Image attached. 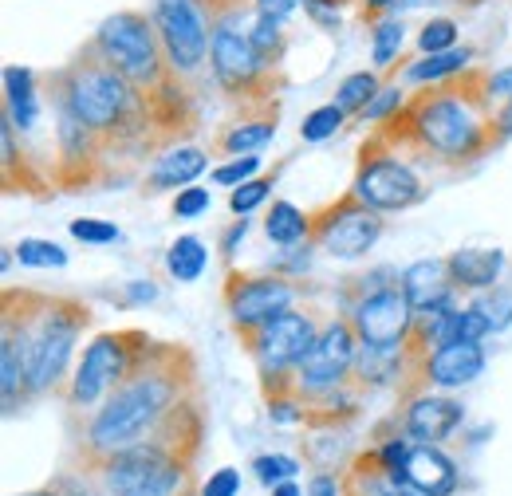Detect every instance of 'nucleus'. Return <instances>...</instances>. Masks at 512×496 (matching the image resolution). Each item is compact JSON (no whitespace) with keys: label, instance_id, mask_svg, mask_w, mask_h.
I'll return each mask as SVG.
<instances>
[{"label":"nucleus","instance_id":"2eb2a0df","mask_svg":"<svg viewBox=\"0 0 512 496\" xmlns=\"http://www.w3.org/2000/svg\"><path fill=\"white\" fill-rule=\"evenodd\" d=\"M288 304H292V288L284 280H272V276L268 280H245L229 296V315H233L237 327H260L272 315L288 311Z\"/></svg>","mask_w":512,"mask_h":496},{"label":"nucleus","instance_id":"a211bd4d","mask_svg":"<svg viewBox=\"0 0 512 496\" xmlns=\"http://www.w3.org/2000/svg\"><path fill=\"white\" fill-rule=\"evenodd\" d=\"M390 477H402V481H410V485H418V489H426V493L434 496H446L453 489V481H457L453 461H449L438 445H414L406 453L402 469L390 473Z\"/></svg>","mask_w":512,"mask_h":496},{"label":"nucleus","instance_id":"6ab92c4d","mask_svg":"<svg viewBox=\"0 0 512 496\" xmlns=\"http://www.w3.org/2000/svg\"><path fill=\"white\" fill-rule=\"evenodd\" d=\"M457 422H461V406L449 402V398H434V394L410 402V410H406V430L418 441H426V445L449 437L457 430Z\"/></svg>","mask_w":512,"mask_h":496},{"label":"nucleus","instance_id":"9b49d317","mask_svg":"<svg viewBox=\"0 0 512 496\" xmlns=\"http://www.w3.org/2000/svg\"><path fill=\"white\" fill-rule=\"evenodd\" d=\"M414 323V304L402 288H383L355 308V331L371 347H398Z\"/></svg>","mask_w":512,"mask_h":496},{"label":"nucleus","instance_id":"f03ea898","mask_svg":"<svg viewBox=\"0 0 512 496\" xmlns=\"http://www.w3.org/2000/svg\"><path fill=\"white\" fill-rule=\"evenodd\" d=\"M95 52L111 63L130 83H154L162 75V40L150 16L142 12H115L99 24Z\"/></svg>","mask_w":512,"mask_h":496},{"label":"nucleus","instance_id":"5701e85b","mask_svg":"<svg viewBox=\"0 0 512 496\" xmlns=\"http://www.w3.org/2000/svg\"><path fill=\"white\" fill-rule=\"evenodd\" d=\"M205 245L197 241V237H178L170 252H166V268H170V276L174 280H182V284H193L201 272H205Z\"/></svg>","mask_w":512,"mask_h":496},{"label":"nucleus","instance_id":"603ef678","mask_svg":"<svg viewBox=\"0 0 512 496\" xmlns=\"http://www.w3.org/2000/svg\"><path fill=\"white\" fill-rule=\"evenodd\" d=\"M24 496H52V493H24Z\"/></svg>","mask_w":512,"mask_h":496},{"label":"nucleus","instance_id":"dca6fc26","mask_svg":"<svg viewBox=\"0 0 512 496\" xmlns=\"http://www.w3.org/2000/svg\"><path fill=\"white\" fill-rule=\"evenodd\" d=\"M402 292L406 300L414 304V311H446L449 308V292H453V272H449V260H418L402 272Z\"/></svg>","mask_w":512,"mask_h":496},{"label":"nucleus","instance_id":"79ce46f5","mask_svg":"<svg viewBox=\"0 0 512 496\" xmlns=\"http://www.w3.org/2000/svg\"><path fill=\"white\" fill-rule=\"evenodd\" d=\"M394 103H398V87H386V91H379V95L371 99V107H367L363 115H367V119H379V115H386Z\"/></svg>","mask_w":512,"mask_h":496},{"label":"nucleus","instance_id":"0eeeda50","mask_svg":"<svg viewBox=\"0 0 512 496\" xmlns=\"http://www.w3.org/2000/svg\"><path fill=\"white\" fill-rule=\"evenodd\" d=\"M209 63L213 75L225 91H245L253 87L264 71V56L256 52L253 36L241 28L237 16H221L213 20V44H209Z\"/></svg>","mask_w":512,"mask_h":496},{"label":"nucleus","instance_id":"473e14b6","mask_svg":"<svg viewBox=\"0 0 512 496\" xmlns=\"http://www.w3.org/2000/svg\"><path fill=\"white\" fill-rule=\"evenodd\" d=\"M398 48H402V24H398V20H383V24L375 28V48H371V56H375L379 67H386V63L398 56Z\"/></svg>","mask_w":512,"mask_h":496},{"label":"nucleus","instance_id":"4c0bfd02","mask_svg":"<svg viewBox=\"0 0 512 496\" xmlns=\"http://www.w3.org/2000/svg\"><path fill=\"white\" fill-rule=\"evenodd\" d=\"M205 209H209V189L190 186V189H182V193H178V201H174V213H178V217H186V221H190V217H201Z\"/></svg>","mask_w":512,"mask_h":496},{"label":"nucleus","instance_id":"f704fd0d","mask_svg":"<svg viewBox=\"0 0 512 496\" xmlns=\"http://www.w3.org/2000/svg\"><path fill=\"white\" fill-rule=\"evenodd\" d=\"M253 44H256V52L268 60L272 52H280V44H284V32H280V20H268V16H256V24H253Z\"/></svg>","mask_w":512,"mask_h":496},{"label":"nucleus","instance_id":"49530a36","mask_svg":"<svg viewBox=\"0 0 512 496\" xmlns=\"http://www.w3.org/2000/svg\"><path fill=\"white\" fill-rule=\"evenodd\" d=\"M312 496H335V481L331 477H316L312 481Z\"/></svg>","mask_w":512,"mask_h":496},{"label":"nucleus","instance_id":"c03bdc74","mask_svg":"<svg viewBox=\"0 0 512 496\" xmlns=\"http://www.w3.org/2000/svg\"><path fill=\"white\" fill-rule=\"evenodd\" d=\"M154 296H158V288H154L150 280H134V284L127 288V300H130V304H150Z\"/></svg>","mask_w":512,"mask_h":496},{"label":"nucleus","instance_id":"a19ab883","mask_svg":"<svg viewBox=\"0 0 512 496\" xmlns=\"http://www.w3.org/2000/svg\"><path fill=\"white\" fill-rule=\"evenodd\" d=\"M489 95H497V99H512V67H501V71H493L489 75Z\"/></svg>","mask_w":512,"mask_h":496},{"label":"nucleus","instance_id":"e433bc0d","mask_svg":"<svg viewBox=\"0 0 512 496\" xmlns=\"http://www.w3.org/2000/svg\"><path fill=\"white\" fill-rule=\"evenodd\" d=\"M256 170H260V158L245 154V158H237V162L221 166V170H217L213 178H217V186H245V182H253Z\"/></svg>","mask_w":512,"mask_h":496},{"label":"nucleus","instance_id":"7ed1b4c3","mask_svg":"<svg viewBox=\"0 0 512 496\" xmlns=\"http://www.w3.org/2000/svg\"><path fill=\"white\" fill-rule=\"evenodd\" d=\"M67 103L91 130H111L130 111V79L103 56L91 63L79 60L67 75Z\"/></svg>","mask_w":512,"mask_h":496},{"label":"nucleus","instance_id":"37998d69","mask_svg":"<svg viewBox=\"0 0 512 496\" xmlns=\"http://www.w3.org/2000/svg\"><path fill=\"white\" fill-rule=\"evenodd\" d=\"M379 496H434V493H426V489H418V485H410L402 477H390V485H383Z\"/></svg>","mask_w":512,"mask_h":496},{"label":"nucleus","instance_id":"de8ad7c7","mask_svg":"<svg viewBox=\"0 0 512 496\" xmlns=\"http://www.w3.org/2000/svg\"><path fill=\"white\" fill-rule=\"evenodd\" d=\"M272 496H300V489H296L292 481H280V485H276V493H272Z\"/></svg>","mask_w":512,"mask_h":496},{"label":"nucleus","instance_id":"c85d7f7f","mask_svg":"<svg viewBox=\"0 0 512 496\" xmlns=\"http://www.w3.org/2000/svg\"><path fill=\"white\" fill-rule=\"evenodd\" d=\"M272 134H276V126L272 123L233 126V130L225 134V150H233V154H249V150H260L264 142H272Z\"/></svg>","mask_w":512,"mask_h":496},{"label":"nucleus","instance_id":"cd10ccee","mask_svg":"<svg viewBox=\"0 0 512 496\" xmlns=\"http://www.w3.org/2000/svg\"><path fill=\"white\" fill-rule=\"evenodd\" d=\"M16 260L28 264V268H64L67 252L60 245H52V241H20Z\"/></svg>","mask_w":512,"mask_h":496},{"label":"nucleus","instance_id":"ddd939ff","mask_svg":"<svg viewBox=\"0 0 512 496\" xmlns=\"http://www.w3.org/2000/svg\"><path fill=\"white\" fill-rule=\"evenodd\" d=\"M355 351H359V347H355L351 327H347V323H331L320 339L312 343V351L300 359V382H304L308 390H327V386H335L343 374L351 371Z\"/></svg>","mask_w":512,"mask_h":496},{"label":"nucleus","instance_id":"aec40b11","mask_svg":"<svg viewBox=\"0 0 512 496\" xmlns=\"http://www.w3.org/2000/svg\"><path fill=\"white\" fill-rule=\"evenodd\" d=\"M501 268H505V252H497V248H461L449 256L453 284H461V288H493Z\"/></svg>","mask_w":512,"mask_h":496},{"label":"nucleus","instance_id":"b1692460","mask_svg":"<svg viewBox=\"0 0 512 496\" xmlns=\"http://www.w3.org/2000/svg\"><path fill=\"white\" fill-rule=\"evenodd\" d=\"M264 233H268V241H276V245H296V241L308 233V217H304L292 201H276L272 213H268V221H264Z\"/></svg>","mask_w":512,"mask_h":496},{"label":"nucleus","instance_id":"c9c22d12","mask_svg":"<svg viewBox=\"0 0 512 496\" xmlns=\"http://www.w3.org/2000/svg\"><path fill=\"white\" fill-rule=\"evenodd\" d=\"M268 189H272V182H264V178H253V182H245V186L233 189V197H229V205H233V213H253L256 205L268 197Z\"/></svg>","mask_w":512,"mask_h":496},{"label":"nucleus","instance_id":"39448f33","mask_svg":"<svg viewBox=\"0 0 512 496\" xmlns=\"http://www.w3.org/2000/svg\"><path fill=\"white\" fill-rule=\"evenodd\" d=\"M154 28L162 40V52L174 71H193L201 67L209 44H213V24L197 8V0H158L154 4Z\"/></svg>","mask_w":512,"mask_h":496},{"label":"nucleus","instance_id":"20e7f679","mask_svg":"<svg viewBox=\"0 0 512 496\" xmlns=\"http://www.w3.org/2000/svg\"><path fill=\"white\" fill-rule=\"evenodd\" d=\"M111 496H174L182 489V465L158 445H134L107 461Z\"/></svg>","mask_w":512,"mask_h":496},{"label":"nucleus","instance_id":"6e6552de","mask_svg":"<svg viewBox=\"0 0 512 496\" xmlns=\"http://www.w3.org/2000/svg\"><path fill=\"white\" fill-rule=\"evenodd\" d=\"M418 134L426 146H434L438 154H449V158H465L481 142V126L465 107V99H449V95L418 111Z\"/></svg>","mask_w":512,"mask_h":496},{"label":"nucleus","instance_id":"1a4fd4ad","mask_svg":"<svg viewBox=\"0 0 512 496\" xmlns=\"http://www.w3.org/2000/svg\"><path fill=\"white\" fill-rule=\"evenodd\" d=\"M316 343V327L308 315L300 311H280L268 323H260L256 331V359L264 371H284V367H300V359L312 351Z\"/></svg>","mask_w":512,"mask_h":496},{"label":"nucleus","instance_id":"4be33fe9","mask_svg":"<svg viewBox=\"0 0 512 496\" xmlns=\"http://www.w3.org/2000/svg\"><path fill=\"white\" fill-rule=\"evenodd\" d=\"M201 170H205V154H201V150H193V146H182V150L166 154V158L154 166V178H150V182H154L158 189L190 186Z\"/></svg>","mask_w":512,"mask_h":496},{"label":"nucleus","instance_id":"f8f14e48","mask_svg":"<svg viewBox=\"0 0 512 496\" xmlns=\"http://www.w3.org/2000/svg\"><path fill=\"white\" fill-rule=\"evenodd\" d=\"M355 197L371 209H410L422 197V182L414 178L410 166L383 158V162H371V166L359 170Z\"/></svg>","mask_w":512,"mask_h":496},{"label":"nucleus","instance_id":"412c9836","mask_svg":"<svg viewBox=\"0 0 512 496\" xmlns=\"http://www.w3.org/2000/svg\"><path fill=\"white\" fill-rule=\"evenodd\" d=\"M4 95H8V115L20 130H32L40 119V103H36V83L28 67H8L4 71Z\"/></svg>","mask_w":512,"mask_h":496},{"label":"nucleus","instance_id":"58836bf2","mask_svg":"<svg viewBox=\"0 0 512 496\" xmlns=\"http://www.w3.org/2000/svg\"><path fill=\"white\" fill-rule=\"evenodd\" d=\"M237 489H241V477H237V469H217V473L205 481L201 496H237Z\"/></svg>","mask_w":512,"mask_h":496},{"label":"nucleus","instance_id":"bb28decb","mask_svg":"<svg viewBox=\"0 0 512 496\" xmlns=\"http://www.w3.org/2000/svg\"><path fill=\"white\" fill-rule=\"evenodd\" d=\"M343 119H347V111H343L339 103H327V107H316V111L304 119L300 134H304V142H323V138H331V134L343 126Z\"/></svg>","mask_w":512,"mask_h":496},{"label":"nucleus","instance_id":"c756f323","mask_svg":"<svg viewBox=\"0 0 512 496\" xmlns=\"http://www.w3.org/2000/svg\"><path fill=\"white\" fill-rule=\"evenodd\" d=\"M477 311L489 319V327H493V331H505V327L512 323V292L493 288L485 300H477Z\"/></svg>","mask_w":512,"mask_h":496},{"label":"nucleus","instance_id":"393cba45","mask_svg":"<svg viewBox=\"0 0 512 496\" xmlns=\"http://www.w3.org/2000/svg\"><path fill=\"white\" fill-rule=\"evenodd\" d=\"M465 63H469V52L461 48H449V52H434V56H426V60H418L406 75L414 79V83H434V79H446V75H457V71H465Z\"/></svg>","mask_w":512,"mask_h":496},{"label":"nucleus","instance_id":"72a5a7b5","mask_svg":"<svg viewBox=\"0 0 512 496\" xmlns=\"http://www.w3.org/2000/svg\"><path fill=\"white\" fill-rule=\"evenodd\" d=\"M453 40H457V24H453V20H430V24L422 28V36H418V44H422V52H426V56H434V52H449V48H453Z\"/></svg>","mask_w":512,"mask_h":496},{"label":"nucleus","instance_id":"ea45409f","mask_svg":"<svg viewBox=\"0 0 512 496\" xmlns=\"http://www.w3.org/2000/svg\"><path fill=\"white\" fill-rule=\"evenodd\" d=\"M256 8H260V16H268V20H288V16L296 12V0H256Z\"/></svg>","mask_w":512,"mask_h":496},{"label":"nucleus","instance_id":"a18cd8bd","mask_svg":"<svg viewBox=\"0 0 512 496\" xmlns=\"http://www.w3.org/2000/svg\"><path fill=\"white\" fill-rule=\"evenodd\" d=\"M245 233H249V221H237V225L229 229V237H225V252H233V248H237V241H241Z\"/></svg>","mask_w":512,"mask_h":496},{"label":"nucleus","instance_id":"4468645a","mask_svg":"<svg viewBox=\"0 0 512 496\" xmlns=\"http://www.w3.org/2000/svg\"><path fill=\"white\" fill-rule=\"evenodd\" d=\"M123 374H127L123 339H119V335H99V339L87 347V355H83V363H79V371H75L71 398H75L79 406H91V402H95L107 386H115Z\"/></svg>","mask_w":512,"mask_h":496},{"label":"nucleus","instance_id":"2f4dec72","mask_svg":"<svg viewBox=\"0 0 512 496\" xmlns=\"http://www.w3.org/2000/svg\"><path fill=\"white\" fill-rule=\"evenodd\" d=\"M71 237L83 241V245H111V241H119V229H115L111 221L79 217V221H71Z\"/></svg>","mask_w":512,"mask_h":496},{"label":"nucleus","instance_id":"f257e3e1","mask_svg":"<svg viewBox=\"0 0 512 496\" xmlns=\"http://www.w3.org/2000/svg\"><path fill=\"white\" fill-rule=\"evenodd\" d=\"M170 402H174V378L170 374H134L130 382H123L111 394V402L95 414V422H91V449L115 457L123 449L142 445V437L170 414Z\"/></svg>","mask_w":512,"mask_h":496},{"label":"nucleus","instance_id":"423d86ee","mask_svg":"<svg viewBox=\"0 0 512 496\" xmlns=\"http://www.w3.org/2000/svg\"><path fill=\"white\" fill-rule=\"evenodd\" d=\"M75 335H79V319L75 315H48L40 331L20 335L28 390H48L64 374L71 347H75Z\"/></svg>","mask_w":512,"mask_h":496},{"label":"nucleus","instance_id":"3c124183","mask_svg":"<svg viewBox=\"0 0 512 496\" xmlns=\"http://www.w3.org/2000/svg\"><path fill=\"white\" fill-rule=\"evenodd\" d=\"M312 4H339V0H312Z\"/></svg>","mask_w":512,"mask_h":496},{"label":"nucleus","instance_id":"a878e982","mask_svg":"<svg viewBox=\"0 0 512 496\" xmlns=\"http://www.w3.org/2000/svg\"><path fill=\"white\" fill-rule=\"evenodd\" d=\"M375 95H379V79H375L371 71H355V75H347V79L339 83L335 103H339L343 111H367Z\"/></svg>","mask_w":512,"mask_h":496},{"label":"nucleus","instance_id":"09e8293b","mask_svg":"<svg viewBox=\"0 0 512 496\" xmlns=\"http://www.w3.org/2000/svg\"><path fill=\"white\" fill-rule=\"evenodd\" d=\"M501 134H512V99L505 103V115H501Z\"/></svg>","mask_w":512,"mask_h":496},{"label":"nucleus","instance_id":"7c9ffc66","mask_svg":"<svg viewBox=\"0 0 512 496\" xmlns=\"http://www.w3.org/2000/svg\"><path fill=\"white\" fill-rule=\"evenodd\" d=\"M253 473L260 477V485H280V481H292V473H300V465L292 457L268 453V457H256Z\"/></svg>","mask_w":512,"mask_h":496},{"label":"nucleus","instance_id":"f3484780","mask_svg":"<svg viewBox=\"0 0 512 496\" xmlns=\"http://www.w3.org/2000/svg\"><path fill=\"white\" fill-rule=\"evenodd\" d=\"M485 371V351L481 343H469V339H453V343H442L430 359H426V374L434 386H469L473 378H481Z\"/></svg>","mask_w":512,"mask_h":496},{"label":"nucleus","instance_id":"9d476101","mask_svg":"<svg viewBox=\"0 0 512 496\" xmlns=\"http://www.w3.org/2000/svg\"><path fill=\"white\" fill-rule=\"evenodd\" d=\"M379 233H383L379 209H371V205H363L355 197V201H347L343 209H335L320 225V248L327 256L355 260V256H367L371 252V245L379 241Z\"/></svg>","mask_w":512,"mask_h":496},{"label":"nucleus","instance_id":"8fccbe9b","mask_svg":"<svg viewBox=\"0 0 512 496\" xmlns=\"http://www.w3.org/2000/svg\"><path fill=\"white\" fill-rule=\"evenodd\" d=\"M367 4H371V8H390L394 0H367Z\"/></svg>","mask_w":512,"mask_h":496}]
</instances>
